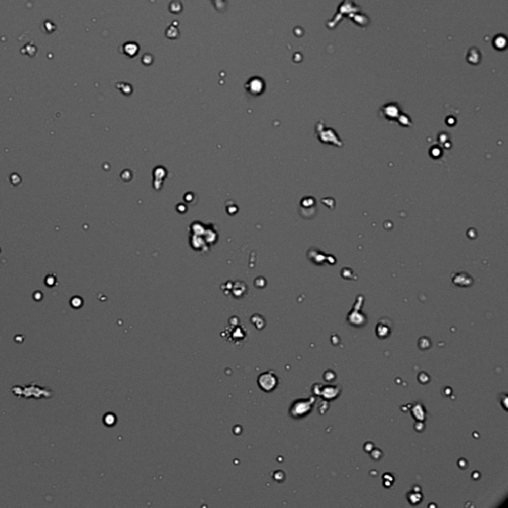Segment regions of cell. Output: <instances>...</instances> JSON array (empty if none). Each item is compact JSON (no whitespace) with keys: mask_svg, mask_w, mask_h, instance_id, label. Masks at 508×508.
<instances>
[{"mask_svg":"<svg viewBox=\"0 0 508 508\" xmlns=\"http://www.w3.org/2000/svg\"><path fill=\"white\" fill-rule=\"evenodd\" d=\"M258 382L263 390L271 391L277 385V378L275 375H271L270 373H265V374L260 375Z\"/></svg>","mask_w":508,"mask_h":508,"instance_id":"cell-3","label":"cell"},{"mask_svg":"<svg viewBox=\"0 0 508 508\" xmlns=\"http://www.w3.org/2000/svg\"><path fill=\"white\" fill-rule=\"evenodd\" d=\"M317 133H318L319 140L321 141L322 143L332 144V145H336L339 147L343 146V142L340 140L339 136L335 132V130H333L331 128H327L324 125L321 127H317Z\"/></svg>","mask_w":508,"mask_h":508,"instance_id":"cell-2","label":"cell"},{"mask_svg":"<svg viewBox=\"0 0 508 508\" xmlns=\"http://www.w3.org/2000/svg\"><path fill=\"white\" fill-rule=\"evenodd\" d=\"M316 401L315 397H311L306 400H297L295 401L291 408H290V414L293 418L299 419L307 416L311 411L314 406V403Z\"/></svg>","mask_w":508,"mask_h":508,"instance_id":"cell-1","label":"cell"},{"mask_svg":"<svg viewBox=\"0 0 508 508\" xmlns=\"http://www.w3.org/2000/svg\"><path fill=\"white\" fill-rule=\"evenodd\" d=\"M376 335L379 339H385L390 335V328L387 325L378 324L376 327Z\"/></svg>","mask_w":508,"mask_h":508,"instance_id":"cell-5","label":"cell"},{"mask_svg":"<svg viewBox=\"0 0 508 508\" xmlns=\"http://www.w3.org/2000/svg\"><path fill=\"white\" fill-rule=\"evenodd\" d=\"M341 387L338 385H328L322 386L321 391V396L326 400H332L337 398L341 393Z\"/></svg>","mask_w":508,"mask_h":508,"instance_id":"cell-4","label":"cell"}]
</instances>
